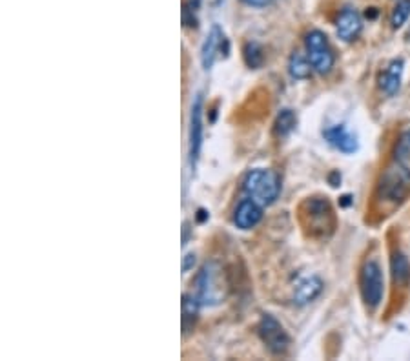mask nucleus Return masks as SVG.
Masks as SVG:
<instances>
[{"label": "nucleus", "mask_w": 410, "mask_h": 361, "mask_svg": "<svg viewBox=\"0 0 410 361\" xmlns=\"http://www.w3.org/2000/svg\"><path fill=\"white\" fill-rule=\"evenodd\" d=\"M263 219V204L252 197H244L239 201L234 212V225L241 230H252Z\"/></svg>", "instance_id": "nucleus-10"}, {"label": "nucleus", "mask_w": 410, "mask_h": 361, "mask_svg": "<svg viewBox=\"0 0 410 361\" xmlns=\"http://www.w3.org/2000/svg\"><path fill=\"white\" fill-rule=\"evenodd\" d=\"M195 261H197V257H195L194 252H190V254H186L185 257H183V274H188L190 270L194 269Z\"/></svg>", "instance_id": "nucleus-23"}, {"label": "nucleus", "mask_w": 410, "mask_h": 361, "mask_svg": "<svg viewBox=\"0 0 410 361\" xmlns=\"http://www.w3.org/2000/svg\"><path fill=\"white\" fill-rule=\"evenodd\" d=\"M188 236H190V225L188 222H185V230H183V245L188 243Z\"/></svg>", "instance_id": "nucleus-25"}, {"label": "nucleus", "mask_w": 410, "mask_h": 361, "mask_svg": "<svg viewBox=\"0 0 410 361\" xmlns=\"http://www.w3.org/2000/svg\"><path fill=\"white\" fill-rule=\"evenodd\" d=\"M222 4V0H215V6H221Z\"/></svg>", "instance_id": "nucleus-27"}, {"label": "nucleus", "mask_w": 410, "mask_h": 361, "mask_svg": "<svg viewBox=\"0 0 410 361\" xmlns=\"http://www.w3.org/2000/svg\"><path fill=\"white\" fill-rule=\"evenodd\" d=\"M244 6L248 8H255V10H261V8H268V6H274L277 0H241Z\"/></svg>", "instance_id": "nucleus-22"}, {"label": "nucleus", "mask_w": 410, "mask_h": 361, "mask_svg": "<svg viewBox=\"0 0 410 361\" xmlns=\"http://www.w3.org/2000/svg\"><path fill=\"white\" fill-rule=\"evenodd\" d=\"M312 64H310L309 57H304L299 51H294L288 60V73L292 79L304 80L312 77Z\"/></svg>", "instance_id": "nucleus-18"}, {"label": "nucleus", "mask_w": 410, "mask_h": 361, "mask_svg": "<svg viewBox=\"0 0 410 361\" xmlns=\"http://www.w3.org/2000/svg\"><path fill=\"white\" fill-rule=\"evenodd\" d=\"M410 195V130L397 137L390 161L378 183V199L383 204L400 206Z\"/></svg>", "instance_id": "nucleus-1"}, {"label": "nucleus", "mask_w": 410, "mask_h": 361, "mask_svg": "<svg viewBox=\"0 0 410 361\" xmlns=\"http://www.w3.org/2000/svg\"><path fill=\"white\" fill-rule=\"evenodd\" d=\"M199 306H201V303L195 296H190V294L183 296L181 309H183V332H185V336L195 329L199 318Z\"/></svg>", "instance_id": "nucleus-15"}, {"label": "nucleus", "mask_w": 410, "mask_h": 361, "mask_svg": "<svg viewBox=\"0 0 410 361\" xmlns=\"http://www.w3.org/2000/svg\"><path fill=\"white\" fill-rule=\"evenodd\" d=\"M301 213H303L304 225H306L312 236L325 237L334 232L336 219H334V210L327 197H310V199H306Z\"/></svg>", "instance_id": "nucleus-4"}, {"label": "nucleus", "mask_w": 410, "mask_h": 361, "mask_svg": "<svg viewBox=\"0 0 410 361\" xmlns=\"http://www.w3.org/2000/svg\"><path fill=\"white\" fill-rule=\"evenodd\" d=\"M206 219H208V212H206V210H203V208L199 210V212H197V221L199 222H203V221H206Z\"/></svg>", "instance_id": "nucleus-26"}, {"label": "nucleus", "mask_w": 410, "mask_h": 361, "mask_svg": "<svg viewBox=\"0 0 410 361\" xmlns=\"http://www.w3.org/2000/svg\"><path fill=\"white\" fill-rule=\"evenodd\" d=\"M410 17V0H400L396 4V8L392 10L390 15V24L394 29H400L403 24L409 20Z\"/></svg>", "instance_id": "nucleus-21"}, {"label": "nucleus", "mask_w": 410, "mask_h": 361, "mask_svg": "<svg viewBox=\"0 0 410 361\" xmlns=\"http://www.w3.org/2000/svg\"><path fill=\"white\" fill-rule=\"evenodd\" d=\"M360 288L365 305L369 306L370 311L381 305L383 294H385V279H383L381 264L376 260L365 261L360 274Z\"/></svg>", "instance_id": "nucleus-6"}, {"label": "nucleus", "mask_w": 410, "mask_h": 361, "mask_svg": "<svg viewBox=\"0 0 410 361\" xmlns=\"http://www.w3.org/2000/svg\"><path fill=\"white\" fill-rule=\"evenodd\" d=\"M199 8H201V0H185L183 2V24H185V28H197Z\"/></svg>", "instance_id": "nucleus-20"}, {"label": "nucleus", "mask_w": 410, "mask_h": 361, "mask_svg": "<svg viewBox=\"0 0 410 361\" xmlns=\"http://www.w3.org/2000/svg\"><path fill=\"white\" fill-rule=\"evenodd\" d=\"M339 183H341V176H339V171H332V174H330V185L337 186Z\"/></svg>", "instance_id": "nucleus-24"}, {"label": "nucleus", "mask_w": 410, "mask_h": 361, "mask_svg": "<svg viewBox=\"0 0 410 361\" xmlns=\"http://www.w3.org/2000/svg\"><path fill=\"white\" fill-rule=\"evenodd\" d=\"M361 29H363L361 15L358 13L354 8H345V10L339 13V17H337V37L341 38L343 42H354L355 38L361 35Z\"/></svg>", "instance_id": "nucleus-12"}, {"label": "nucleus", "mask_w": 410, "mask_h": 361, "mask_svg": "<svg viewBox=\"0 0 410 361\" xmlns=\"http://www.w3.org/2000/svg\"><path fill=\"white\" fill-rule=\"evenodd\" d=\"M295 126H297L295 111L290 110V108H285V110L277 113L276 122H274V135H276L277 139H285L295 130Z\"/></svg>", "instance_id": "nucleus-17"}, {"label": "nucleus", "mask_w": 410, "mask_h": 361, "mask_svg": "<svg viewBox=\"0 0 410 361\" xmlns=\"http://www.w3.org/2000/svg\"><path fill=\"white\" fill-rule=\"evenodd\" d=\"M228 51H230V42L225 37L221 26L213 24L208 37L204 38L203 48H201V64H203L204 70H212L217 55L221 53V55L228 57Z\"/></svg>", "instance_id": "nucleus-9"}, {"label": "nucleus", "mask_w": 410, "mask_h": 361, "mask_svg": "<svg viewBox=\"0 0 410 361\" xmlns=\"http://www.w3.org/2000/svg\"><path fill=\"white\" fill-rule=\"evenodd\" d=\"M243 59L244 64L248 66L250 70H259L264 64V50L263 46L255 41H250L243 48Z\"/></svg>", "instance_id": "nucleus-19"}, {"label": "nucleus", "mask_w": 410, "mask_h": 361, "mask_svg": "<svg viewBox=\"0 0 410 361\" xmlns=\"http://www.w3.org/2000/svg\"><path fill=\"white\" fill-rule=\"evenodd\" d=\"M323 292V281L318 276H309V278L301 279L294 288V303L295 305H309L319 294Z\"/></svg>", "instance_id": "nucleus-14"}, {"label": "nucleus", "mask_w": 410, "mask_h": 361, "mask_svg": "<svg viewBox=\"0 0 410 361\" xmlns=\"http://www.w3.org/2000/svg\"><path fill=\"white\" fill-rule=\"evenodd\" d=\"M243 192L263 206H270L281 194V179L276 171L267 168H254L243 179Z\"/></svg>", "instance_id": "nucleus-3"}, {"label": "nucleus", "mask_w": 410, "mask_h": 361, "mask_svg": "<svg viewBox=\"0 0 410 361\" xmlns=\"http://www.w3.org/2000/svg\"><path fill=\"white\" fill-rule=\"evenodd\" d=\"M323 137L330 146H334L336 150H339L341 153H354L360 148V143H358V137L355 134H352L345 125H334L328 126L323 130Z\"/></svg>", "instance_id": "nucleus-11"}, {"label": "nucleus", "mask_w": 410, "mask_h": 361, "mask_svg": "<svg viewBox=\"0 0 410 361\" xmlns=\"http://www.w3.org/2000/svg\"><path fill=\"white\" fill-rule=\"evenodd\" d=\"M403 68H405V62L403 59H394L390 64L385 68V71L379 77V88L387 95H396L401 88V79H403Z\"/></svg>", "instance_id": "nucleus-13"}, {"label": "nucleus", "mask_w": 410, "mask_h": 361, "mask_svg": "<svg viewBox=\"0 0 410 361\" xmlns=\"http://www.w3.org/2000/svg\"><path fill=\"white\" fill-rule=\"evenodd\" d=\"M392 279L397 287H407L410 283V263L403 252H394L390 260Z\"/></svg>", "instance_id": "nucleus-16"}, {"label": "nucleus", "mask_w": 410, "mask_h": 361, "mask_svg": "<svg viewBox=\"0 0 410 361\" xmlns=\"http://www.w3.org/2000/svg\"><path fill=\"white\" fill-rule=\"evenodd\" d=\"M204 99L203 93H197L190 110V130H188V162L192 171L197 168L201 150H203V137H204Z\"/></svg>", "instance_id": "nucleus-8"}, {"label": "nucleus", "mask_w": 410, "mask_h": 361, "mask_svg": "<svg viewBox=\"0 0 410 361\" xmlns=\"http://www.w3.org/2000/svg\"><path fill=\"white\" fill-rule=\"evenodd\" d=\"M257 336L268 351L283 356L290 348V336L272 314H263L257 323Z\"/></svg>", "instance_id": "nucleus-7"}, {"label": "nucleus", "mask_w": 410, "mask_h": 361, "mask_svg": "<svg viewBox=\"0 0 410 361\" xmlns=\"http://www.w3.org/2000/svg\"><path fill=\"white\" fill-rule=\"evenodd\" d=\"M197 294L195 297L199 299L201 306H217L221 305L228 294V285L225 279V270L217 261H208L203 264V269L199 272L197 281Z\"/></svg>", "instance_id": "nucleus-2"}, {"label": "nucleus", "mask_w": 410, "mask_h": 361, "mask_svg": "<svg viewBox=\"0 0 410 361\" xmlns=\"http://www.w3.org/2000/svg\"><path fill=\"white\" fill-rule=\"evenodd\" d=\"M304 48H306V57H309L313 71H318L319 75H328L332 71L334 64H336V55H334L332 46H330L325 33L319 29H312L306 33Z\"/></svg>", "instance_id": "nucleus-5"}]
</instances>
